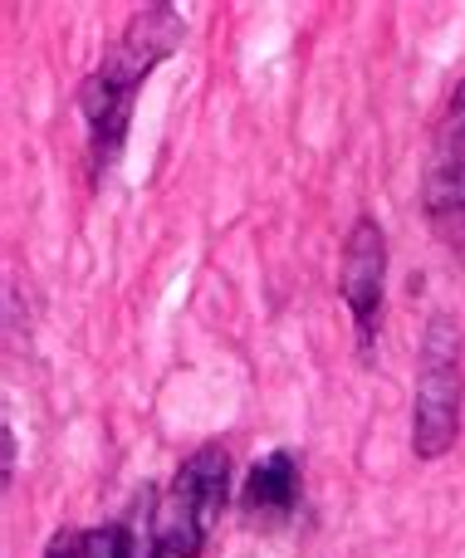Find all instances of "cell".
<instances>
[{
    "mask_svg": "<svg viewBox=\"0 0 465 558\" xmlns=\"http://www.w3.org/2000/svg\"><path fill=\"white\" fill-rule=\"evenodd\" d=\"M182 39V15L172 5H147L133 15V25L123 29L113 49L103 54V64L84 78L78 88V108L88 118V153H94V172H108L123 147L127 118H133V98L143 88V78L162 64Z\"/></svg>",
    "mask_w": 465,
    "mask_h": 558,
    "instance_id": "1",
    "label": "cell"
},
{
    "mask_svg": "<svg viewBox=\"0 0 465 558\" xmlns=\"http://www.w3.org/2000/svg\"><path fill=\"white\" fill-rule=\"evenodd\" d=\"M225 485H231V456L221 446H196L176 465L172 485L157 495L152 520H147V544L157 558H201L206 534L225 510Z\"/></svg>",
    "mask_w": 465,
    "mask_h": 558,
    "instance_id": "2",
    "label": "cell"
},
{
    "mask_svg": "<svg viewBox=\"0 0 465 558\" xmlns=\"http://www.w3.org/2000/svg\"><path fill=\"white\" fill-rule=\"evenodd\" d=\"M417 397H412V451L421 461H437L456 446L461 432V328L451 314H431L417 353Z\"/></svg>",
    "mask_w": 465,
    "mask_h": 558,
    "instance_id": "3",
    "label": "cell"
},
{
    "mask_svg": "<svg viewBox=\"0 0 465 558\" xmlns=\"http://www.w3.org/2000/svg\"><path fill=\"white\" fill-rule=\"evenodd\" d=\"M382 279H388V241H382V226L372 216H363L348 235V251H343V270L339 289L343 304H348L353 324H358V343L372 348L378 333V314H382Z\"/></svg>",
    "mask_w": 465,
    "mask_h": 558,
    "instance_id": "4",
    "label": "cell"
},
{
    "mask_svg": "<svg viewBox=\"0 0 465 558\" xmlns=\"http://www.w3.org/2000/svg\"><path fill=\"white\" fill-rule=\"evenodd\" d=\"M421 202H427V221L451 251L465 255V118L441 133L437 162H431L427 182H421Z\"/></svg>",
    "mask_w": 465,
    "mask_h": 558,
    "instance_id": "5",
    "label": "cell"
},
{
    "mask_svg": "<svg viewBox=\"0 0 465 558\" xmlns=\"http://www.w3.org/2000/svg\"><path fill=\"white\" fill-rule=\"evenodd\" d=\"M294 505H299V456L280 446L250 465L241 485V514L255 530H280V524H290Z\"/></svg>",
    "mask_w": 465,
    "mask_h": 558,
    "instance_id": "6",
    "label": "cell"
},
{
    "mask_svg": "<svg viewBox=\"0 0 465 558\" xmlns=\"http://www.w3.org/2000/svg\"><path fill=\"white\" fill-rule=\"evenodd\" d=\"M45 558H152V544L137 539L133 524H94V530H59L45 544Z\"/></svg>",
    "mask_w": 465,
    "mask_h": 558,
    "instance_id": "7",
    "label": "cell"
},
{
    "mask_svg": "<svg viewBox=\"0 0 465 558\" xmlns=\"http://www.w3.org/2000/svg\"><path fill=\"white\" fill-rule=\"evenodd\" d=\"M456 118H465V84L456 88Z\"/></svg>",
    "mask_w": 465,
    "mask_h": 558,
    "instance_id": "8",
    "label": "cell"
}]
</instances>
